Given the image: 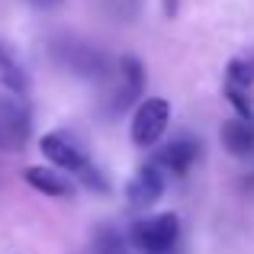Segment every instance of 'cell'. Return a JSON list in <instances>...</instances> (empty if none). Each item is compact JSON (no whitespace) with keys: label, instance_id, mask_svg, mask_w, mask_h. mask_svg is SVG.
<instances>
[{"label":"cell","instance_id":"obj_8","mask_svg":"<svg viewBox=\"0 0 254 254\" xmlns=\"http://www.w3.org/2000/svg\"><path fill=\"white\" fill-rule=\"evenodd\" d=\"M116 71H119V87H116V93H113V110L119 113V110H129L145 93V68L135 55H123L119 64H116Z\"/></svg>","mask_w":254,"mask_h":254},{"label":"cell","instance_id":"obj_7","mask_svg":"<svg viewBox=\"0 0 254 254\" xmlns=\"http://www.w3.org/2000/svg\"><path fill=\"white\" fill-rule=\"evenodd\" d=\"M161 196H164V174L155 164H142L126 184V199H129L132 209H148Z\"/></svg>","mask_w":254,"mask_h":254},{"label":"cell","instance_id":"obj_16","mask_svg":"<svg viewBox=\"0 0 254 254\" xmlns=\"http://www.w3.org/2000/svg\"><path fill=\"white\" fill-rule=\"evenodd\" d=\"M177 6H180V0H164V16H168V19H174Z\"/></svg>","mask_w":254,"mask_h":254},{"label":"cell","instance_id":"obj_12","mask_svg":"<svg viewBox=\"0 0 254 254\" xmlns=\"http://www.w3.org/2000/svg\"><path fill=\"white\" fill-rule=\"evenodd\" d=\"M90 254H129V242H126V235L119 229L103 225L90 238Z\"/></svg>","mask_w":254,"mask_h":254},{"label":"cell","instance_id":"obj_9","mask_svg":"<svg viewBox=\"0 0 254 254\" xmlns=\"http://www.w3.org/2000/svg\"><path fill=\"white\" fill-rule=\"evenodd\" d=\"M23 180L32 187V190L45 193V196H52V199H68L71 193H74L71 180L64 177L62 171L45 168V164H32V168H26V171H23Z\"/></svg>","mask_w":254,"mask_h":254},{"label":"cell","instance_id":"obj_5","mask_svg":"<svg viewBox=\"0 0 254 254\" xmlns=\"http://www.w3.org/2000/svg\"><path fill=\"white\" fill-rule=\"evenodd\" d=\"M32 135V116L19 97H0V151H23Z\"/></svg>","mask_w":254,"mask_h":254},{"label":"cell","instance_id":"obj_3","mask_svg":"<svg viewBox=\"0 0 254 254\" xmlns=\"http://www.w3.org/2000/svg\"><path fill=\"white\" fill-rule=\"evenodd\" d=\"M171 123V103L164 97H145L138 100L135 113H132L129 123V135L135 148H151V145L161 142V135L168 132Z\"/></svg>","mask_w":254,"mask_h":254},{"label":"cell","instance_id":"obj_4","mask_svg":"<svg viewBox=\"0 0 254 254\" xmlns=\"http://www.w3.org/2000/svg\"><path fill=\"white\" fill-rule=\"evenodd\" d=\"M39 151L49 161V168L62 171V174H77L90 158H87V148L81 138H74L71 132H45L39 138Z\"/></svg>","mask_w":254,"mask_h":254},{"label":"cell","instance_id":"obj_18","mask_svg":"<svg viewBox=\"0 0 254 254\" xmlns=\"http://www.w3.org/2000/svg\"><path fill=\"white\" fill-rule=\"evenodd\" d=\"M168 254H177V248H174V251H168Z\"/></svg>","mask_w":254,"mask_h":254},{"label":"cell","instance_id":"obj_6","mask_svg":"<svg viewBox=\"0 0 254 254\" xmlns=\"http://www.w3.org/2000/svg\"><path fill=\"white\" fill-rule=\"evenodd\" d=\"M199 155H203V145L196 142L193 135H177L171 138L168 145H161L155 155V168H164L168 174L174 177H187L190 168L199 161Z\"/></svg>","mask_w":254,"mask_h":254},{"label":"cell","instance_id":"obj_15","mask_svg":"<svg viewBox=\"0 0 254 254\" xmlns=\"http://www.w3.org/2000/svg\"><path fill=\"white\" fill-rule=\"evenodd\" d=\"M77 177H81V184H84V187H90V190H97V193H110V184H106L103 171H100V168H93L90 161H87L84 168L77 171Z\"/></svg>","mask_w":254,"mask_h":254},{"label":"cell","instance_id":"obj_13","mask_svg":"<svg viewBox=\"0 0 254 254\" xmlns=\"http://www.w3.org/2000/svg\"><path fill=\"white\" fill-rule=\"evenodd\" d=\"M225 87L251 90V87H254V55L232 58V62L225 64Z\"/></svg>","mask_w":254,"mask_h":254},{"label":"cell","instance_id":"obj_11","mask_svg":"<svg viewBox=\"0 0 254 254\" xmlns=\"http://www.w3.org/2000/svg\"><path fill=\"white\" fill-rule=\"evenodd\" d=\"M219 138H222L225 151L235 158H251L254 155V116L248 119H229L219 129Z\"/></svg>","mask_w":254,"mask_h":254},{"label":"cell","instance_id":"obj_17","mask_svg":"<svg viewBox=\"0 0 254 254\" xmlns=\"http://www.w3.org/2000/svg\"><path fill=\"white\" fill-rule=\"evenodd\" d=\"M29 3L42 6V10H52V6H58V3H62V0H29Z\"/></svg>","mask_w":254,"mask_h":254},{"label":"cell","instance_id":"obj_2","mask_svg":"<svg viewBox=\"0 0 254 254\" xmlns=\"http://www.w3.org/2000/svg\"><path fill=\"white\" fill-rule=\"evenodd\" d=\"M177 238H180L177 212H158V216L132 222L126 242H129V248H135L138 254H168V251L177 248Z\"/></svg>","mask_w":254,"mask_h":254},{"label":"cell","instance_id":"obj_10","mask_svg":"<svg viewBox=\"0 0 254 254\" xmlns=\"http://www.w3.org/2000/svg\"><path fill=\"white\" fill-rule=\"evenodd\" d=\"M0 87L10 97H29V71L23 68V62L6 42H0Z\"/></svg>","mask_w":254,"mask_h":254},{"label":"cell","instance_id":"obj_14","mask_svg":"<svg viewBox=\"0 0 254 254\" xmlns=\"http://www.w3.org/2000/svg\"><path fill=\"white\" fill-rule=\"evenodd\" d=\"M225 100L235 106V116L238 119H248L254 116V103H251V90H238V87H225Z\"/></svg>","mask_w":254,"mask_h":254},{"label":"cell","instance_id":"obj_1","mask_svg":"<svg viewBox=\"0 0 254 254\" xmlns=\"http://www.w3.org/2000/svg\"><path fill=\"white\" fill-rule=\"evenodd\" d=\"M52 55L62 68L74 71V74L87 77V81H106L113 74V62L106 58V52H100L97 45L84 42L74 36H58L52 42Z\"/></svg>","mask_w":254,"mask_h":254}]
</instances>
